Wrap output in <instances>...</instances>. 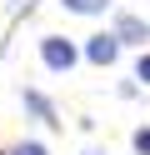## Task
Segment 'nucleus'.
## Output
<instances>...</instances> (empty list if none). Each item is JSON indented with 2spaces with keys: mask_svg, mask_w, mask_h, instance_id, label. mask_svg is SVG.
<instances>
[{
  "mask_svg": "<svg viewBox=\"0 0 150 155\" xmlns=\"http://www.w3.org/2000/svg\"><path fill=\"white\" fill-rule=\"evenodd\" d=\"M135 80L150 85V50H140V60H135Z\"/></svg>",
  "mask_w": 150,
  "mask_h": 155,
  "instance_id": "nucleus-8",
  "label": "nucleus"
},
{
  "mask_svg": "<svg viewBox=\"0 0 150 155\" xmlns=\"http://www.w3.org/2000/svg\"><path fill=\"white\" fill-rule=\"evenodd\" d=\"M85 155H105V150H100V145H90V150H85Z\"/></svg>",
  "mask_w": 150,
  "mask_h": 155,
  "instance_id": "nucleus-9",
  "label": "nucleus"
},
{
  "mask_svg": "<svg viewBox=\"0 0 150 155\" xmlns=\"http://www.w3.org/2000/svg\"><path fill=\"white\" fill-rule=\"evenodd\" d=\"M70 15H105L110 10V0H60Z\"/></svg>",
  "mask_w": 150,
  "mask_h": 155,
  "instance_id": "nucleus-5",
  "label": "nucleus"
},
{
  "mask_svg": "<svg viewBox=\"0 0 150 155\" xmlns=\"http://www.w3.org/2000/svg\"><path fill=\"white\" fill-rule=\"evenodd\" d=\"M130 145H135V155H150V125H140V130L130 135Z\"/></svg>",
  "mask_w": 150,
  "mask_h": 155,
  "instance_id": "nucleus-7",
  "label": "nucleus"
},
{
  "mask_svg": "<svg viewBox=\"0 0 150 155\" xmlns=\"http://www.w3.org/2000/svg\"><path fill=\"white\" fill-rule=\"evenodd\" d=\"M5 155H50V150H45L40 140H15V145H10Z\"/></svg>",
  "mask_w": 150,
  "mask_h": 155,
  "instance_id": "nucleus-6",
  "label": "nucleus"
},
{
  "mask_svg": "<svg viewBox=\"0 0 150 155\" xmlns=\"http://www.w3.org/2000/svg\"><path fill=\"white\" fill-rule=\"evenodd\" d=\"M20 105H25L30 115H35L40 125H50V130H60V110H55V100H50V95H40V90H30V85H20Z\"/></svg>",
  "mask_w": 150,
  "mask_h": 155,
  "instance_id": "nucleus-4",
  "label": "nucleus"
},
{
  "mask_svg": "<svg viewBox=\"0 0 150 155\" xmlns=\"http://www.w3.org/2000/svg\"><path fill=\"white\" fill-rule=\"evenodd\" d=\"M120 50H125L120 35H115V30H100V35H90V40H85V50H80V55H85L90 65H105V70H110V65L120 60Z\"/></svg>",
  "mask_w": 150,
  "mask_h": 155,
  "instance_id": "nucleus-3",
  "label": "nucleus"
},
{
  "mask_svg": "<svg viewBox=\"0 0 150 155\" xmlns=\"http://www.w3.org/2000/svg\"><path fill=\"white\" fill-rule=\"evenodd\" d=\"M40 65L50 75H70L80 65V45L65 40V35H40Z\"/></svg>",
  "mask_w": 150,
  "mask_h": 155,
  "instance_id": "nucleus-1",
  "label": "nucleus"
},
{
  "mask_svg": "<svg viewBox=\"0 0 150 155\" xmlns=\"http://www.w3.org/2000/svg\"><path fill=\"white\" fill-rule=\"evenodd\" d=\"M110 30L120 35V45H135V50H145V45H150V20H145V15H135V10H120Z\"/></svg>",
  "mask_w": 150,
  "mask_h": 155,
  "instance_id": "nucleus-2",
  "label": "nucleus"
}]
</instances>
